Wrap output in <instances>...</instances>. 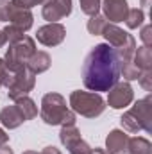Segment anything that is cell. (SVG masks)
Returning a JSON list of instances; mask_svg holds the SVG:
<instances>
[{"label": "cell", "instance_id": "7", "mask_svg": "<svg viewBox=\"0 0 152 154\" xmlns=\"http://www.w3.org/2000/svg\"><path fill=\"white\" fill-rule=\"evenodd\" d=\"M34 86H36V75L27 66H23L22 70L13 74V79L7 86V95L11 100H16L18 97L29 95V91H32Z\"/></svg>", "mask_w": 152, "mask_h": 154}, {"label": "cell", "instance_id": "19", "mask_svg": "<svg viewBox=\"0 0 152 154\" xmlns=\"http://www.w3.org/2000/svg\"><path fill=\"white\" fill-rule=\"evenodd\" d=\"M129 154H152V143L147 138H129Z\"/></svg>", "mask_w": 152, "mask_h": 154}, {"label": "cell", "instance_id": "31", "mask_svg": "<svg viewBox=\"0 0 152 154\" xmlns=\"http://www.w3.org/2000/svg\"><path fill=\"white\" fill-rule=\"evenodd\" d=\"M91 154H109L106 149H100V147H95L93 151H91Z\"/></svg>", "mask_w": 152, "mask_h": 154}, {"label": "cell", "instance_id": "17", "mask_svg": "<svg viewBox=\"0 0 152 154\" xmlns=\"http://www.w3.org/2000/svg\"><path fill=\"white\" fill-rule=\"evenodd\" d=\"M132 65L140 72L152 70V50L149 47H136L134 56H132Z\"/></svg>", "mask_w": 152, "mask_h": 154}, {"label": "cell", "instance_id": "29", "mask_svg": "<svg viewBox=\"0 0 152 154\" xmlns=\"http://www.w3.org/2000/svg\"><path fill=\"white\" fill-rule=\"evenodd\" d=\"M7 142H9V134H7V133L0 127V145H5Z\"/></svg>", "mask_w": 152, "mask_h": 154}, {"label": "cell", "instance_id": "22", "mask_svg": "<svg viewBox=\"0 0 152 154\" xmlns=\"http://www.w3.org/2000/svg\"><path fill=\"white\" fill-rule=\"evenodd\" d=\"M2 32H4V36H5V41H9V43H14V41H18V39H22L25 34V31H22L20 27H16V25H13V23H7L4 29H2Z\"/></svg>", "mask_w": 152, "mask_h": 154}, {"label": "cell", "instance_id": "13", "mask_svg": "<svg viewBox=\"0 0 152 154\" xmlns=\"http://www.w3.org/2000/svg\"><path fill=\"white\" fill-rule=\"evenodd\" d=\"M129 134L122 129H113L106 138V151L109 154H129Z\"/></svg>", "mask_w": 152, "mask_h": 154}, {"label": "cell", "instance_id": "32", "mask_svg": "<svg viewBox=\"0 0 152 154\" xmlns=\"http://www.w3.org/2000/svg\"><path fill=\"white\" fill-rule=\"evenodd\" d=\"M5 43H7V41H5V36H4V32L0 31V48H2V47H4Z\"/></svg>", "mask_w": 152, "mask_h": 154}, {"label": "cell", "instance_id": "12", "mask_svg": "<svg viewBox=\"0 0 152 154\" xmlns=\"http://www.w3.org/2000/svg\"><path fill=\"white\" fill-rule=\"evenodd\" d=\"M104 11V18L109 20V23L125 22V16L129 13V4L127 0H104L100 4Z\"/></svg>", "mask_w": 152, "mask_h": 154}, {"label": "cell", "instance_id": "23", "mask_svg": "<svg viewBox=\"0 0 152 154\" xmlns=\"http://www.w3.org/2000/svg\"><path fill=\"white\" fill-rule=\"evenodd\" d=\"M81 4V11L88 16H95L99 14V9H100V0H79Z\"/></svg>", "mask_w": 152, "mask_h": 154}, {"label": "cell", "instance_id": "3", "mask_svg": "<svg viewBox=\"0 0 152 154\" xmlns=\"http://www.w3.org/2000/svg\"><path fill=\"white\" fill-rule=\"evenodd\" d=\"M120 122L127 133H152V97L147 95L145 99L138 100L129 111L122 115Z\"/></svg>", "mask_w": 152, "mask_h": 154}, {"label": "cell", "instance_id": "2", "mask_svg": "<svg viewBox=\"0 0 152 154\" xmlns=\"http://www.w3.org/2000/svg\"><path fill=\"white\" fill-rule=\"evenodd\" d=\"M39 116L47 125H75V113L68 109L65 97L56 91L43 95Z\"/></svg>", "mask_w": 152, "mask_h": 154}, {"label": "cell", "instance_id": "11", "mask_svg": "<svg viewBox=\"0 0 152 154\" xmlns=\"http://www.w3.org/2000/svg\"><path fill=\"white\" fill-rule=\"evenodd\" d=\"M41 14L48 23H56L72 14V0H50L48 4H43Z\"/></svg>", "mask_w": 152, "mask_h": 154}, {"label": "cell", "instance_id": "21", "mask_svg": "<svg viewBox=\"0 0 152 154\" xmlns=\"http://www.w3.org/2000/svg\"><path fill=\"white\" fill-rule=\"evenodd\" d=\"M106 23H108V20H106L102 14H95V16H90L86 27H88V32H90V34L100 36L102 31H104V27H106Z\"/></svg>", "mask_w": 152, "mask_h": 154}, {"label": "cell", "instance_id": "10", "mask_svg": "<svg viewBox=\"0 0 152 154\" xmlns=\"http://www.w3.org/2000/svg\"><path fill=\"white\" fill-rule=\"evenodd\" d=\"M65 36H66V29L59 22L47 23V25L39 27L38 32H36V39L45 47H57V45H61Z\"/></svg>", "mask_w": 152, "mask_h": 154}, {"label": "cell", "instance_id": "18", "mask_svg": "<svg viewBox=\"0 0 152 154\" xmlns=\"http://www.w3.org/2000/svg\"><path fill=\"white\" fill-rule=\"evenodd\" d=\"M14 106L20 109V113H22V116H23L25 122H27V120H32L34 116L38 115V106H36V102H34L29 95L18 97V99L14 100Z\"/></svg>", "mask_w": 152, "mask_h": 154}, {"label": "cell", "instance_id": "34", "mask_svg": "<svg viewBox=\"0 0 152 154\" xmlns=\"http://www.w3.org/2000/svg\"><path fill=\"white\" fill-rule=\"evenodd\" d=\"M48 2H50V0H43V4H48Z\"/></svg>", "mask_w": 152, "mask_h": 154}, {"label": "cell", "instance_id": "26", "mask_svg": "<svg viewBox=\"0 0 152 154\" xmlns=\"http://www.w3.org/2000/svg\"><path fill=\"white\" fill-rule=\"evenodd\" d=\"M16 7H22V9H31L34 5H39L43 4V0H11Z\"/></svg>", "mask_w": 152, "mask_h": 154}, {"label": "cell", "instance_id": "8", "mask_svg": "<svg viewBox=\"0 0 152 154\" xmlns=\"http://www.w3.org/2000/svg\"><path fill=\"white\" fill-rule=\"evenodd\" d=\"M59 140L68 149L70 154H91V151H93L90 147V143L81 138V133L75 125H61Z\"/></svg>", "mask_w": 152, "mask_h": 154}, {"label": "cell", "instance_id": "9", "mask_svg": "<svg viewBox=\"0 0 152 154\" xmlns=\"http://www.w3.org/2000/svg\"><path fill=\"white\" fill-rule=\"evenodd\" d=\"M134 99V91H132V86L123 81V82H116L113 88L108 91V104L113 108V109H123L127 108Z\"/></svg>", "mask_w": 152, "mask_h": 154}, {"label": "cell", "instance_id": "30", "mask_svg": "<svg viewBox=\"0 0 152 154\" xmlns=\"http://www.w3.org/2000/svg\"><path fill=\"white\" fill-rule=\"evenodd\" d=\"M0 154H14L9 145H0Z\"/></svg>", "mask_w": 152, "mask_h": 154}, {"label": "cell", "instance_id": "16", "mask_svg": "<svg viewBox=\"0 0 152 154\" xmlns=\"http://www.w3.org/2000/svg\"><path fill=\"white\" fill-rule=\"evenodd\" d=\"M0 122H2V125L7 127V129H16V127H20L25 120H23V116L20 113V109L13 104V106H5V108L0 111Z\"/></svg>", "mask_w": 152, "mask_h": 154}, {"label": "cell", "instance_id": "1", "mask_svg": "<svg viewBox=\"0 0 152 154\" xmlns=\"http://www.w3.org/2000/svg\"><path fill=\"white\" fill-rule=\"evenodd\" d=\"M120 79V61L118 54L111 45H95L84 59L82 65V82L90 91H109Z\"/></svg>", "mask_w": 152, "mask_h": 154}, {"label": "cell", "instance_id": "4", "mask_svg": "<svg viewBox=\"0 0 152 154\" xmlns=\"http://www.w3.org/2000/svg\"><path fill=\"white\" fill-rule=\"evenodd\" d=\"M70 108L72 111L86 118H97L104 113L106 100L100 97V93L95 91H72L70 93Z\"/></svg>", "mask_w": 152, "mask_h": 154}, {"label": "cell", "instance_id": "35", "mask_svg": "<svg viewBox=\"0 0 152 154\" xmlns=\"http://www.w3.org/2000/svg\"><path fill=\"white\" fill-rule=\"evenodd\" d=\"M0 88H2V84H0Z\"/></svg>", "mask_w": 152, "mask_h": 154}, {"label": "cell", "instance_id": "25", "mask_svg": "<svg viewBox=\"0 0 152 154\" xmlns=\"http://www.w3.org/2000/svg\"><path fill=\"white\" fill-rule=\"evenodd\" d=\"M140 84L147 90V91H152V70L149 72H141V75H140Z\"/></svg>", "mask_w": 152, "mask_h": 154}, {"label": "cell", "instance_id": "15", "mask_svg": "<svg viewBox=\"0 0 152 154\" xmlns=\"http://www.w3.org/2000/svg\"><path fill=\"white\" fill-rule=\"evenodd\" d=\"M50 65H52V59H50V56H48L45 50H36V52L27 59V63H25V66H27L34 75L47 72V70L50 68Z\"/></svg>", "mask_w": 152, "mask_h": 154}, {"label": "cell", "instance_id": "20", "mask_svg": "<svg viewBox=\"0 0 152 154\" xmlns=\"http://www.w3.org/2000/svg\"><path fill=\"white\" fill-rule=\"evenodd\" d=\"M143 22H145V13L141 9H138V7L136 9H129V13L125 16V23H127L129 29H138V27L143 25Z\"/></svg>", "mask_w": 152, "mask_h": 154}, {"label": "cell", "instance_id": "24", "mask_svg": "<svg viewBox=\"0 0 152 154\" xmlns=\"http://www.w3.org/2000/svg\"><path fill=\"white\" fill-rule=\"evenodd\" d=\"M11 79H13V72H9V68L5 66L4 59H0V84L7 88L9 82H11Z\"/></svg>", "mask_w": 152, "mask_h": 154}, {"label": "cell", "instance_id": "27", "mask_svg": "<svg viewBox=\"0 0 152 154\" xmlns=\"http://www.w3.org/2000/svg\"><path fill=\"white\" fill-rule=\"evenodd\" d=\"M150 25H145L143 29H141V41H143V47H149L150 48V45H152V38H150Z\"/></svg>", "mask_w": 152, "mask_h": 154}, {"label": "cell", "instance_id": "6", "mask_svg": "<svg viewBox=\"0 0 152 154\" xmlns=\"http://www.w3.org/2000/svg\"><path fill=\"white\" fill-rule=\"evenodd\" d=\"M0 22L13 23L22 31H29L34 23V16L31 9H22V7H16L13 2L0 0Z\"/></svg>", "mask_w": 152, "mask_h": 154}, {"label": "cell", "instance_id": "33", "mask_svg": "<svg viewBox=\"0 0 152 154\" xmlns=\"http://www.w3.org/2000/svg\"><path fill=\"white\" fill-rule=\"evenodd\" d=\"M23 154H39V152H36V151H25Z\"/></svg>", "mask_w": 152, "mask_h": 154}, {"label": "cell", "instance_id": "28", "mask_svg": "<svg viewBox=\"0 0 152 154\" xmlns=\"http://www.w3.org/2000/svg\"><path fill=\"white\" fill-rule=\"evenodd\" d=\"M39 154H63V152H61L57 147H54V145H48V147H45V149H43Z\"/></svg>", "mask_w": 152, "mask_h": 154}, {"label": "cell", "instance_id": "14", "mask_svg": "<svg viewBox=\"0 0 152 154\" xmlns=\"http://www.w3.org/2000/svg\"><path fill=\"white\" fill-rule=\"evenodd\" d=\"M100 36H104V38H106L108 45H111L114 50H118L120 47H123V45L127 43V39H129L131 34H129V32H125L123 29H120L116 23H109V22H108Z\"/></svg>", "mask_w": 152, "mask_h": 154}, {"label": "cell", "instance_id": "5", "mask_svg": "<svg viewBox=\"0 0 152 154\" xmlns=\"http://www.w3.org/2000/svg\"><path fill=\"white\" fill-rule=\"evenodd\" d=\"M36 52V43L31 36H23L22 39L14 41V43H9V48L5 52V57H4V63L5 66L9 68V72H18L25 66L27 59Z\"/></svg>", "mask_w": 152, "mask_h": 154}]
</instances>
